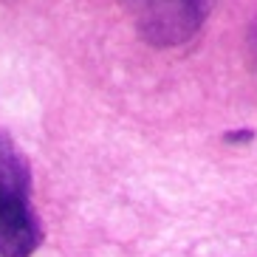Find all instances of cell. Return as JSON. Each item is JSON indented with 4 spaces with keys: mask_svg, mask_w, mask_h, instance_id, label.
<instances>
[{
    "mask_svg": "<svg viewBox=\"0 0 257 257\" xmlns=\"http://www.w3.org/2000/svg\"><path fill=\"white\" fill-rule=\"evenodd\" d=\"M43 223L31 204V167L17 142L0 127V257H31Z\"/></svg>",
    "mask_w": 257,
    "mask_h": 257,
    "instance_id": "obj_1",
    "label": "cell"
},
{
    "mask_svg": "<svg viewBox=\"0 0 257 257\" xmlns=\"http://www.w3.org/2000/svg\"><path fill=\"white\" fill-rule=\"evenodd\" d=\"M133 12L136 29L150 46L170 48L195 37L212 0H119Z\"/></svg>",
    "mask_w": 257,
    "mask_h": 257,
    "instance_id": "obj_2",
    "label": "cell"
}]
</instances>
